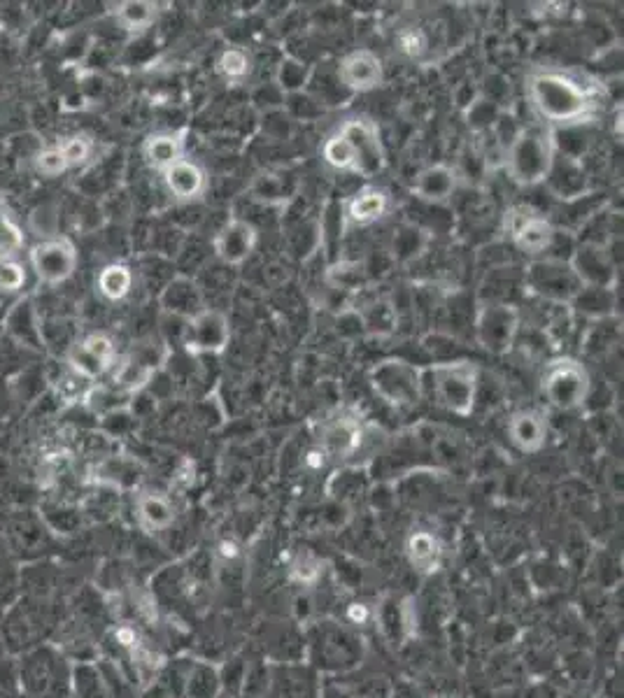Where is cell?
Masks as SVG:
<instances>
[{"instance_id":"cell-1","label":"cell","mask_w":624,"mask_h":698,"mask_svg":"<svg viewBox=\"0 0 624 698\" xmlns=\"http://www.w3.org/2000/svg\"><path fill=\"white\" fill-rule=\"evenodd\" d=\"M524 94L543 126L573 131L599 115L597 87L559 68H536L524 80Z\"/></svg>"},{"instance_id":"cell-2","label":"cell","mask_w":624,"mask_h":698,"mask_svg":"<svg viewBox=\"0 0 624 698\" xmlns=\"http://www.w3.org/2000/svg\"><path fill=\"white\" fill-rule=\"evenodd\" d=\"M555 131L543 124L524 126L503 152V168L510 182L522 189H536L548 182L550 170L557 159Z\"/></svg>"},{"instance_id":"cell-3","label":"cell","mask_w":624,"mask_h":698,"mask_svg":"<svg viewBox=\"0 0 624 698\" xmlns=\"http://www.w3.org/2000/svg\"><path fill=\"white\" fill-rule=\"evenodd\" d=\"M434 396L441 408L457 417H471L478 403L480 366L468 359H443L427 366Z\"/></svg>"},{"instance_id":"cell-4","label":"cell","mask_w":624,"mask_h":698,"mask_svg":"<svg viewBox=\"0 0 624 698\" xmlns=\"http://www.w3.org/2000/svg\"><path fill=\"white\" fill-rule=\"evenodd\" d=\"M424 377H427L424 366H417L401 356H387L368 370V387L392 408H413L424 398V389H427Z\"/></svg>"},{"instance_id":"cell-5","label":"cell","mask_w":624,"mask_h":698,"mask_svg":"<svg viewBox=\"0 0 624 698\" xmlns=\"http://www.w3.org/2000/svg\"><path fill=\"white\" fill-rule=\"evenodd\" d=\"M541 391L555 410L571 412L583 408L592 391V375L576 356H557L545 363Z\"/></svg>"},{"instance_id":"cell-6","label":"cell","mask_w":624,"mask_h":698,"mask_svg":"<svg viewBox=\"0 0 624 698\" xmlns=\"http://www.w3.org/2000/svg\"><path fill=\"white\" fill-rule=\"evenodd\" d=\"M522 315L513 303L482 301L473 317V336L485 352L494 356L508 354L520 336Z\"/></svg>"},{"instance_id":"cell-7","label":"cell","mask_w":624,"mask_h":698,"mask_svg":"<svg viewBox=\"0 0 624 698\" xmlns=\"http://www.w3.org/2000/svg\"><path fill=\"white\" fill-rule=\"evenodd\" d=\"M503 231L513 240V245L527 254L531 261L550 256L559 229L541 212L529 205H510L503 215Z\"/></svg>"},{"instance_id":"cell-8","label":"cell","mask_w":624,"mask_h":698,"mask_svg":"<svg viewBox=\"0 0 624 698\" xmlns=\"http://www.w3.org/2000/svg\"><path fill=\"white\" fill-rule=\"evenodd\" d=\"M522 287L529 294L541 298V301L564 305V308H569L573 296L583 289L576 280V275H573L569 261L548 259V256L529 263L527 270H524Z\"/></svg>"},{"instance_id":"cell-9","label":"cell","mask_w":624,"mask_h":698,"mask_svg":"<svg viewBox=\"0 0 624 698\" xmlns=\"http://www.w3.org/2000/svg\"><path fill=\"white\" fill-rule=\"evenodd\" d=\"M182 345L191 356H219L231 345V319L224 310L203 308L196 317L184 322Z\"/></svg>"},{"instance_id":"cell-10","label":"cell","mask_w":624,"mask_h":698,"mask_svg":"<svg viewBox=\"0 0 624 698\" xmlns=\"http://www.w3.org/2000/svg\"><path fill=\"white\" fill-rule=\"evenodd\" d=\"M338 133L345 135L347 142H350L354 149V156H357V175L371 177L380 175L387 166V154L385 145H382L378 124L371 117L357 115L345 119L343 124L338 126Z\"/></svg>"},{"instance_id":"cell-11","label":"cell","mask_w":624,"mask_h":698,"mask_svg":"<svg viewBox=\"0 0 624 698\" xmlns=\"http://www.w3.org/2000/svg\"><path fill=\"white\" fill-rule=\"evenodd\" d=\"M569 266L580 287L618 289V261L604 242L580 240L569 256Z\"/></svg>"},{"instance_id":"cell-12","label":"cell","mask_w":624,"mask_h":698,"mask_svg":"<svg viewBox=\"0 0 624 698\" xmlns=\"http://www.w3.org/2000/svg\"><path fill=\"white\" fill-rule=\"evenodd\" d=\"M28 263H31L33 273L40 282L56 287V284L68 282L75 275L80 252L68 238L56 235V238L40 240L38 245H33L31 252H28Z\"/></svg>"},{"instance_id":"cell-13","label":"cell","mask_w":624,"mask_h":698,"mask_svg":"<svg viewBox=\"0 0 624 698\" xmlns=\"http://www.w3.org/2000/svg\"><path fill=\"white\" fill-rule=\"evenodd\" d=\"M333 70H336V80L347 96L371 94L385 82V63L378 52L366 47L347 52Z\"/></svg>"},{"instance_id":"cell-14","label":"cell","mask_w":624,"mask_h":698,"mask_svg":"<svg viewBox=\"0 0 624 698\" xmlns=\"http://www.w3.org/2000/svg\"><path fill=\"white\" fill-rule=\"evenodd\" d=\"M117 361L115 340L103 331L89 333L68 352V370L84 382L101 380L103 375L112 373Z\"/></svg>"},{"instance_id":"cell-15","label":"cell","mask_w":624,"mask_h":698,"mask_svg":"<svg viewBox=\"0 0 624 698\" xmlns=\"http://www.w3.org/2000/svg\"><path fill=\"white\" fill-rule=\"evenodd\" d=\"M368 440V429L357 415H343L329 419L322 426V436H319L317 447L322 450L329 461H347L354 459L364 450Z\"/></svg>"},{"instance_id":"cell-16","label":"cell","mask_w":624,"mask_h":698,"mask_svg":"<svg viewBox=\"0 0 624 698\" xmlns=\"http://www.w3.org/2000/svg\"><path fill=\"white\" fill-rule=\"evenodd\" d=\"M392 210V194L380 184H366L340 203L343 229H368L382 222Z\"/></svg>"},{"instance_id":"cell-17","label":"cell","mask_w":624,"mask_h":698,"mask_svg":"<svg viewBox=\"0 0 624 698\" xmlns=\"http://www.w3.org/2000/svg\"><path fill=\"white\" fill-rule=\"evenodd\" d=\"M259 245V229L250 219L231 215L226 219L222 229L217 231L212 240L215 256L224 266H243L250 256L257 252Z\"/></svg>"},{"instance_id":"cell-18","label":"cell","mask_w":624,"mask_h":698,"mask_svg":"<svg viewBox=\"0 0 624 698\" xmlns=\"http://www.w3.org/2000/svg\"><path fill=\"white\" fill-rule=\"evenodd\" d=\"M159 308L166 317L177 319V322H189L191 317H196L203 308H208L205 303V294L194 277L177 273L163 284L159 294Z\"/></svg>"},{"instance_id":"cell-19","label":"cell","mask_w":624,"mask_h":698,"mask_svg":"<svg viewBox=\"0 0 624 698\" xmlns=\"http://www.w3.org/2000/svg\"><path fill=\"white\" fill-rule=\"evenodd\" d=\"M163 184H166L168 194L173 196L175 203L189 205L201 201V198L208 194L210 187V177L208 170H205L201 163L184 156L177 163H173L168 170L161 173Z\"/></svg>"},{"instance_id":"cell-20","label":"cell","mask_w":624,"mask_h":698,"mask_svg":"<svg viewBox=\"0 0 624 698\" xmlns=\"http://www.w3.org/2000/svg\"><path fill=\"white\" fill-rule=\"evenodd\" d=\"M506 431L508 440L513 443L515 450H520L522 454H536L548 443L550 426L548 417H545L541 410L524 408L510 415Z\"/></svg>"},{"instance_id":"cell-21","label":"cell","mask_w":624,"mask_h":698,"mask_svg":"<svg viewBox=\"0 0 624 698\" xmlns=\"http://www.w3.org/2000/svg\"><path fill=\"white\" fill-rule=\"evenodd\" d=\"M459 187V170L452 163L438 161L422 168L413 180V194L431 205L450 203Z\"/></svg>"},{"instance_id":"cell-22","label":"cell","mask_w":624,"mask_h":698,"mask_svg":"<svg viewBox=\"0 0 624 698\" xmlns=\"http://www.w3.org/2000/svg\"><path fill=\"white\" fill-rule=\"evenodd\" d=\"M184 156H187V131L152 133L143 142V159L156 173L168 170Z\"/></svg>"},{"instance_id":"cell-23","label":"cell","mask_w":624,"mask_h":698,"mask_svg":"<svg viewBox=\"0 0 624 698\" xmlns=\"http://www.w3.org/2000/svg\"><path fill=\"white\" fill-rule=\"evenodd\" d=\"M545 184H550L552 191L564 201H576V198L585 196V170L576 156L557 152L555 166H552Z\"/></svg>"},{"instance_id":"cell-24","label":"cell","mask_w":624,"mask_h":698,"mask_svg":"<svg viewBox=\"0 0 624 698\" xmlns=\"http://www.w3.org/2000/svg\"><path fill=\"white\" fill-rule=\"evenodd\" d=\"M569 308L590 322H604L618 315V289L583 287L573 296Z\"/></svg>"},{"instance_id":"cell-25","label":"cell","mask_w":624,"mask_h":698,"mask_svg":"<svg viewBox=\"0 0 624 698\" xmlns=\"http://www.w3.org/2000/svg\"><path fill=\"white\" fill-rule=\"evenodd\" d=\"M429 242H431V231L410 222L401 224L399 229L394 231L392 242H389V259L394 263H401V266H406V263H413L415 259H420V256L427 252Z\"/></svg>"},{"instance_id":"cell-26","label":"cell","mask_w":624,"mask_h":698,"mask_svg":"<svg viewBox=\"0 0 624 698\" xmlns=\"http://www.w3.org/2000/svg\"><path fill=\"white\" fill-rule=\"evenodd\" d=\"M133 284H136V273L129 263L115 261L108 263L98 270L96 275V291L101 294L103 301L108 303H122L131 296Z\"/></svg>"},{"instance_id":"cell-27","label":"cell","mask_w":624,"mask_h":698,"mask_svg":"<svg viewBox=\"0 0 624 698\" xmlns=\"http://www.w3.org/2000/svg\"><path fill=\"white\" fill-rule=\"evenodd\" d=\"M215 73L229 87H243L254 75V56L245 47H226L217 56Z\"/></svg>"},{"instance_id":"cell-28","label":"cell","mask_w":624,"mask_h":698,"mask_svg":"<svg viewBox=\"0 0 624 698\" xmlns=\"http://www.w3.org/2000/svg\"><path fill=\"white\" fill-rule=\"evenodd\" d=\"M138 522L147 531H166L175 522V508L163 494L145 491L136 498Z\"/></svg>"},{"instance_id":"cell-29","label":"cell","mask_w":624,"mask_h":698,"mask_svg":"<svg viewBox=\"0 0 624 698\" xmlns=\"http://www.w3.org/2000/svg\"><path fill=\"white\" fill-rule=\"evenodd\" d=\"M357 315L366 336H392L396 331V324H399V315H396L394 303L387 301V298H378V301L361 305Z\"/></svg>"},{"instance_id":"cell-30","label":"cell","mask_w":624,"mask_h":698,"mask_svg":"<svg viewBox=\"0 0 624 698\" xmlns=\"http://www.w3.org/2000/svg\"><path fill=\"white\" fill-rule=\"evenodd\" d=\"M312 82V66L296 56H282V61L275 68L273 84L280 89L282 96L306 94Z\"/></svg>"},{"instance_id":"cell-31","label":"cell","mask_w":624,"mask_h":698,"mask_svg":"<svg viewBox=\"0 0 624 698\" xmlns=\"http://www.w3.org/2000/svg\"><path fill=\"white\" fill-rule=\"evenodd\" d=\"M396 54L406 61H422L429 54V33L420 24H401L394 31Z\"/></svg>"},{"instance_id":"cell-32","label":"cell","mask_w":624,"mask_h":698,"mask_svg":"<svg viewBox=\"0 0 624 698\" xmlns=\"http://www.w3.org/2000/svg\"><path fill=\"white\" fill-rule=\"evenodd\" d=\"M322 161L326 166L338 170V173L357 175V156L345 135L333 131L329 138L322 142Z\"/></svg>"},{"instance_id":"cell-33","label":"cell","mask_w":624,"mask_h":698,"mask_svg":"<svg viewBox=\"0 0 624 698\" xmlns=\"http://www.w3.org/2000/svg\"><path fill=\"white\" fill-rule=\"evenodd\" d=\"M156 14H159V5L150 3V0H126V3L117 5L115 17L129 31H143L154 24Z\"/></svg>"},{"instance_id":"cell-34","label":"cell","mask_w":624,"mask_h":698,"mask_svg":"<svg viewBox=\"0 0 624 698\" xmlns=\"http://www.w3.org/2000/svg\"><path fill=\"white\" fill-rule=\"evenodd\" d=\"M408 554L410 561L420 568V571H436L438 557H441V545L434 533L429 531H415L408 540Z\"/></svg>"},{"instance_id":"cell-35","label":"cell","mask_w":624,"mask_h":698,"mask_svg":"<svg viewBox=\"0 0 624 698\" xmlns=\"http://www.w3.org/2000/svg\"><path fill=\"white\" fill-rule=\"evenodd\" d=\"M506 110L501 103H496L489 96H478L475 101L466 108V124L473 133H492L496 121H499L501 112Z\"/></svg>"},{"instance_id":"cell-36","label":"cell","mask_w":624,"mask_h":698,"mask_svg":"<svg viewBox=\"0 0 624 698\" xmlns=\"http://www.w3.org/2000/svg\"><path fill=\"white\" fill-rule=\"evenodd\" d=\"M252 196L266 205H282L289 201L287 180L282 173H264L252 184Z\"/></svg>"},{"instance_id":"cell-37","label":"cell","mask_w":624,"mask_h":698,"mask_svg":"<svg viewBox=\"0 0 624 698\" xmlns=\"http://www.w3.org/2000/svg\"><path fill=\"white\" fill-rule=\"evenodd\" d=\"M59 149L68 163V168H80L84 163H89L91 154H94V142H91L87 135L77 133L59 142Z\"/></svg>"},{"instance_id":"cell-38","label":"cell","mask_w":624,"mask_h":698,"mask_svg":"<svg viewBox=\"0 0 624 698\" xmlns=\"http://www.w3.org/2000/svg\"><path fill=\"white\" fill-rule=\"evenodd\" d=\"M26 284V266L17 259H0V294H17Z\"/></svg>"},{"instance_id":"cell-39","label":"cell","mask_w":624,"mask_h":698,"mask_svg":"<svg viewBox=\"0 0 624 698\" xmlns=\"http://www.w3.org/2000/svg\"><path fill=\"white\" fill-rule=\"evenodd\" d=\"M24 247V233L7 215H0V259H14Z\"/></svg>"},{"instance_id":"cell-40","label":"cell","mask_w":624,"mask_h":698,"mask_svg":"<svg viewBox=\"0 0 624 698\" xmlns=\"http://www.w3.org/2000/svg\"><path fill=\"white\" fill-rule=\"evenodd\" d=\"M33 163H35V170H38V173L45 175V177H59L70 170L66 159H63L59 145L40 149V152L35 154Z\"/></svg>"}]
</instances>
